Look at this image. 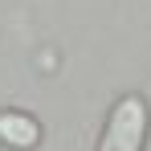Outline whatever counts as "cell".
Segmentation results:
<instances>
[{"mask_svg": "<svg viewBox=\"0 0 151 151\" xmlns=\"http://www.w3.org/2000/svg\"><path fill=\"white\" fill-rule=\"evenodd\" d=\"M143 139H147V102L139 94H127L114 102L106 119L98 151H143Z\"/></svg>", "mask_w": 151, "mask_h": 151, "instance_id": "cell-1", "label": "cell"}, {"mask_svg": "<svg viewBox=\"0 0 151 151\" xmlns=\"http://www.w3.org/2000/svg\"><path fill=\"white\" fill-rule=\"evenodd\" d=\"M0 143L4 147H17V151H29L41 143V123L25 114V110H0Z\"/></svg>", "mask_w": 151, "mask_h": 151, "instance_id": "cell-2", "label": "cell"}]
</instances>
